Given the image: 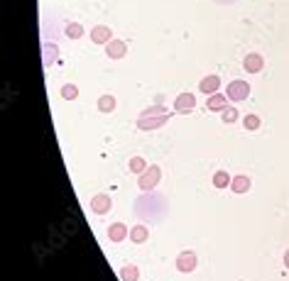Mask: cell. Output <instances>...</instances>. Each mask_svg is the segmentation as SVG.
<instances>
[{
    "label": "cell",
    "mask_w": 289,
    "mask_h": 281,
    "mask_svg": "<svg viewBox=\"0 0 289 281\" xmlns=\"http://www.w3.org/2000/svg\"><path fill=\"white\" fill-rule=\"evenodd\" d=\"M167 120H169V115L164 110V105H152V108H147V110L140 112V117H137V127L140 130H157V127H162V125H167Z\"/></svg>",
    "instance_id": "cell-1"
},
{
    "label": "cell",
    "mask_w": 289,
    "mask_h": 281,
    "mask_svg": "<svg viewBox=\"0 0 289 281\" xmlns=\"http://www.w3.org/2000/svg\"><path fill=\"white\" fill-rule=\"evenodd\" d=\"M159 179H162V169L157 167V164H152V167H147L140 174L137 186H140V191H154V186L159 184Z\"/></svg>",
    "instance_id": "cell-2"
},
{
    "label": "cell",
    "mask_w": 289,
    "mask_h": 281,
    "mask_svg": "<svg viewBox=\"0 0 289 281\" xmlns=\"http://www.w3.org/2000/svg\"><path fill=\"white\" fill-rule=\"evenodd\" d=\"M226 95H228V100L233 103H240V100H248V95H250V83L248 81H240V78H235L228 83V88H226Z\"/></svg>",
    "instance_id": "cell-3"
},
{
    "label": "cell",
    "mask_w": 289,
    "mask_h": 281,
    "mask_svg": "<svg viewBox=\"0 0 289 281\" xmlns=\"http://www.w3.org/2000/svg\"><path fill=\"white\" fill-rule=\"evenodd\" d=\"M196 264H199L196 252L184 249V252H179V257H176V271H181V274H191L194 269H196Z\"/></svg>",
    "instance_id": "cell-4"
},
{
    "label": "cell",
    "mask_w": 289,
    "mask_h": 281,
    "mask_svg": "<svg viewBox=\"0 0 289 281\" xmlns=\"http://www.w3.org/2000/svg\"><path fill=\"white\" fill-rule=\"evenodd\" d=\"M111 208H113V198L108 193H98L91 198V213H96V215H108Z\"/></svg>",
    "instance_id": "cell-5"
},
{
    "label": "cell",
    "mask_w": 289,
    "mask_h": 281,
    "mask_svg": "<svg viewBox=\"0 0 289 281\" xmlns=\"http://www.w3.org/2000/svg\"><path fill=\"white\" fill-rule=\"evenodd\" d=\"M194 108H196V98H194V93H179L176 95V100H174V110L176 112H191Z\"/></svg>",
    "instance_id": "cell-6"
},
{
    "label": "cell",
    "mask_w": 289,
    "mask_h": 281,
    "mask_svg": "<svg viewBox=\"0 0 289 281\" xmlns=\"http://www.w3.org/2000/svg\"><path fill=\"white\" fill-rule=\"evenodd\" d=\"M206 108L211 112H223L228 108V95L226 93H211L206 98Z\"/></svg>",
    "instance_id": "cell-7"
},
{
    "label": "cell",
    "mask_w": 289,
    "mask_h": 281,
    "mask_svg": "<svg viewBox=\"0 0 289 281\" xmlns=\"http://www.w3.org/2000/svg\"><path fill=\"white\" fill-rule=\"evenodd\" d=\"M106 54H108V59H123L128 54V44L123 39H111L106 44Z\"/></svg>",
    "instance_id": "cell-8"
},
{
    "label": "cell",
    "mask_w": 289,
    "mask_h": 281,
    "mask_svg": "<svg viewBox=\"0 0 289 281\" xmlns=\"http://www.w3.org/2000/svg\"><path fill=\"white\" fill-rule=\"evenodd\" d=\"M243 69H245L248 74H260V71L265 69V59L260 54H248L243 59Z\"/></svg>",
    "instance_id": "cell-9"
},
{
    "label": "cell",
    "mask_w": 289,
    "mask_h": 281,
    "mask_svg": "<svg viewBox=\"0 0 289 281\" xmlns=\"http://www.w3.org/2000/svg\"><path fill=\"white\" fill-rule=\"evenodd\" d=\"M250 176L248 174H238V176H233L231 181V191L233 193H238V196H243V193H248L250 191Z\"/></svg>",
    "instance_id": "cell-10"
},
{
    "label": "cell",
    "mask_w": 289,
    "mask_h": 281,
    "mask_svg": "<svg viewBox=\"0 0 289 281\" xmlns=\"http://www.w3.org/2000/svg\"><path fill=\"white\" fill-rule=\"evenodd\" d=\"M125 237H130V230L125 227V223H113L108 227V240L111 242H123Z\"/></svg>",
    "instance_id": "cell-11"
},
{
    "label": "cell",
    "mask_w": 289,
    "mask_h": 281,
    "mask_svg": "<svg viewBox=\"0 0 289 281\" xmlns=\"http://www.w3.org/2000/svg\"><path fill=\"white\" fill-rule=\"evenodd\" d=\"M91 39H93L96 44H108V42L113 39V32H111V27H106V25H96V27L91 30Z\"/></svg>",
    "instance_id": "cell-12"
},
{
    "label": "cell",
    "mask_w": 289,
    "mask_h": 281,
    "mask_svg": "<svg viewBox=\"0 0 289 281\" xmlns=\"http://www.w3.org/2000/svg\"><path fill=\"white\" fill-rule=\"evenodd\" d=\"M199 88H201V93H206V95L218 93V88H221V78H218V76H206V78H201Z\"/></svg>",
    "instance_id": "cell-13"
},
{
    "label": "cell",
    "mask_w": 289,
    "mask_h": 281,
    "mask_svg": "<svg viewBox=\"0 0 289 281\" xmlns=\"http://www.w3.org/2000/svg\"><path fill=\"white\" fill-rule=\"evenodd\" d=\"M147 237H150V230H147L145 225H135V227H130V240H133L135 244H142Z\"/></svg>",
    "instance_id": "cell-14"
},
{
    "label": "cell",
    "mask_w": 289,
    "mask_h": 281,
    "mask_svg": "<svg viewBox=\"0 0 289 281\" xmlns=\"http://www.w3.org/2000/svg\"><path fill=\"white\" fill-rule=\"evenodd\" d=\"M116 95H111V93H106V95H101L98 98V110L101 112H113L116 110Z\"/></svg>",
    "instance_id": "cell-15"
},
{
    "label": "cell",
    "mask_w": 289,
    "mask_h": 281,
    "mask_svg": "<svg viewBox=\"0 0 289 281\" xmlns=\"http://www.w3.org/2000/svg\"><path fill=\"white\" fill-rule=\"evenodd\" d=\"M120 279L123 281H137L140 279V269H137L135 264H125V266L120 269Z\"/></svg>",
    "instance_id": "cell-16"
},
{
    "label": "cell",
    "mask_w": 289,
    "mask_h": 281,
    "mask_svg": "<svg viewBox=\"0 0 289 281\" xmlns=\"http://www.w3.org/2000/svg\"><path fill=\"white\" fill-rule=\"evenodd\" d=\"M231 181L233 179L228 176V171H223V169L213 174V188H228L231 186Z\"/></svg>",
    "instance_id": "cell-17"
},
{
    "label": "cell",
    "mask_w": 289,
    "mask_h": 281,
    "mask_svg": "<svg viewBox=\"0 0 289 281\" xmlns=\"http://www.w3.org/2000/svg\"><path fill=\"white\" fill-rule=\"evenodd\" d=\"M59 93H61L64 100H76V98H78V88L74 86V83H66V86H61V91H59Z\"/></svg>",
    "instance_id": "cell-18"
},
{
    "label": "cell",
    "mask_w": 289,
    "mask_h": 281,
    "mask_svg": "<svg viewBox=\"0 0 289 281\" xmlns=\"http://www.w3.org/2000/svg\"><path fill=\"white\" fill-rule=\"evenodd\" d=\"M243 125H245V130H250V132H255V130H260V117L257 115H245L243 117Z\"/></svg>",
    "instance_id": "cell-19"
},
{
    "label": "cell",
    "mask_w": 289,
    "mask_h": 281,
    "mask_svg": "<svg viewBox=\"0 0 289 281\" xmlns=\"http://www.w3.org/2000/svg\"><path fill=\"white\" fill-rule=\"evenodd\" d=\"M128 167H130V171H133V174H142V171L147 169V162H145L142 157H133Z\"/></svg>",
    "instance_id": "cell-20"
},
{
    "label": "cell",
    "mask_w": 289,
    "mask_h": 281,
    "mask_svg": "<svg viewBox=\"0 0 289 281\" xmlns=\"http://www.w3.org/2000/svg\"><path fill=\"white\" fill-rule=\"evenodd\" d=\"M66 37L81 39V37H83V27H81L78 22H71V25H66Z\"/></svg>",
    "instance_id": "cell-21"
},
{
    "label": "cell",
    "mask_w": 289,
    "mask_h": 281,
    "mask_svg": "<svg viewBox=\"0 0 289 281\" xmlns=\"http://www.w3.org/2000/svg\"><path fill=\"white\" fill-rule=\"evenodd\" d=\"M238 117H240V115H238V110H235V108H226V110L221 112V120H223L226 125H231V122H235Z\"/></svg>",
    "instance_id": "cell-22"
},
{
    "label": "cell",
    "mask_w": 289,
    "mask_h": 281,
    "mask_svg": "<svg viewBox=\"0 0 289 281\" xmlns=\"http://www.w3.org/2000/svg\"><path fill=\"white\" fill-rule=\"evenodd\" d=\"M284 266H287V269H289V249H287V252H284Z\"/></svg>",
    "instance_id": "cell-23"
}]
</instances>
